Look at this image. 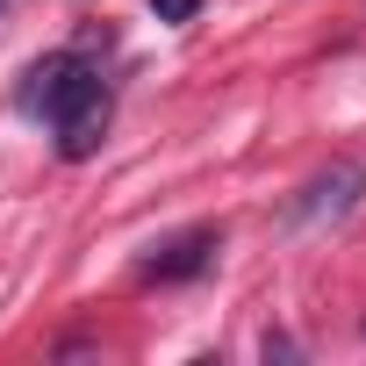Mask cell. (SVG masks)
I'll list each match as a JSON object with an SVG mask.
<instances>
[{"label": "cell", "mask_w": 366, "mask_h": 366, "mask_svg": "<svg viewBox=\"0 0 366 366\" xmlns=\"http://www.w3.org/2000/svg\"><path fill=\"white\" fill-rule=\"evenodd\" d=\"M22 108L58 129V158H94V144L108 129V86L79 58H44L22 86Z\"/></svg>", "instance_id": "1"}, {"label": "cell", "mask_w": 366, "mask_h": 366, "mask_svg": "<svg viewBox=\"0 0 366 366\" xmlns=\"http://www.w3.org/2000/svg\"><path fill=\"white\" fill-rule=\"evenodd\" d=\"M359 194H366V165H330V172H316L309 187H302L295 223H302V230L337 223V216H352V209H359Z\"/></svg>", "instance_id": "2"}, {"label": "cell", "mask_w": 366, "mask_h": 366, "mask_svg": "<svg viewBox=\"0 0 366 366\" xmlns=\"http://www.w3.org/2000/svg\"><path fill=\"white\" fill-rule=\"evenodd\" d=\"M223 252V230H187V237H172V244H158L137 273L144 280H194V273H209V259Z\"/></svg>", "instance_id": "3"}, {"label": "cell", "mask_w": 366, "mask_h": 366, "mask_svg": "<svg viewBox=\"0 0 366 366\" xmlns=\"http://www.w3.org/2000/svg\"><path fill=\"white\" fill-rule=\"evenodd\" d=\"M144 8H151L158 22H194V15H202V0H144Z\"/></svg>", "instance_id": "4"}, {"label": "cell", "mask_w": 366, "mask_h": 366, "mask_svg": "<svg viewBox=\"0 0 366 366\" xmlns=\"http://www.w3.org/2000/svg\"><path fill=\"white\" fill-rule=\"evenodd\" d=\"M0 15H8V0H0Z\"/></svg>", "instance_id": "5"}]
</instances>
